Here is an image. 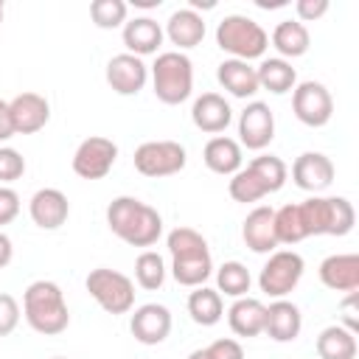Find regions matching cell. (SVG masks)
<instances>
[{
  "mask_svg": "<svg viewBox=\"0 0 359 359\" xmlns=\"http://www.w3.org/2000/svg\"><path fill=\"white\" fill-rule=\"evenodd\" d=\"M275 137V115L269 104L250 101L238 115V146H247L252 151H261Z\"/></svg>",
  "mask_w": 359,
  "mask_h": 359,
  "instance_id": "11",
  "label": "cell"
},
{
  "mask_svg": "<svg viewBox=\"0 0 359 359\" xmlns=\"http://www.w3.org/2000/svg\"><path fill=\"white\" fill-rule=\"evenodd\" d=\"M309 45H311V34H309V28L303 25V22H297V20H280L278 25H275V31H272V48L280 53V59H297V56H303L306 50H309Z\"/></svg>",
  "mask_w": 359,
  "mask_h": 359,
  "instance_id": "27",
  "label": "cell"
},
{
  "mask_svg": "<svg viewBox=\"0 0 359 359\" xmlns=\"http://www.w3.org/2000/svg\"><path fill=\"white\" fill-rule=\"evenodd\" d=\"M323 286L334 292H356L359 289V255L356 252H337L323 258L320 264Z\"/></svg>",
  "mask_w": 359,
  "mask_h": 359,
  "instance_id": "21",
  "label": "cell"
},
{
  "mask_svg": "<svg viewBox=\"0 0 359 359\" xmlns=\"http://www.w3.org/2000/svg\"><path fill=\"white\" fill-rule=\"evenodd\" d=\"M118 160V146L104 135H90L73 151V171L81 180H104Z\"/></svg>",
  "mask_w": 359,
  "mask_h": 359,
  "instance_id": "10",
  "label": "cell"
},
{
  "mask_svg": "<svg viewBox=\"0 0 359 359\" xmlns=\"http://www.w3.org/2000/svg\"><path fill=\"white\" fill-rule=\"evenodd\" d=\"M292 180L297 188L311 191L317 196L320 191H325L334 182V163L323 151H303L292 163Z\"/></svg>",
  "mask_w": 359,
  "mask_h": 359,
  "instance_id": "15",
  "label": "cell"
},
{
  "mask_svg": "<svg viewBox=\"0 0 359 359\" xmlns=\"http://www.w3.org/2000/svg\"><path fill=\"white\" fill-rule=\"evenodd\" d=\"M149 73H151V87H154L157 101H163L168 107H177V104L191 98L194 65H191V59L185 53H180V50L157 53V59H154Z\"/></svg>",
  "mask_w": 359,
  "mask_h": 359,
  "instance_id": "4",
  "label": "cell"
},
{
  "mask_svg": "<svg viewBox=\"0 0 359 359\" xmlns=\"http://www.w3.org/2000/svg\"><path fill=\"white\" fill-rule=\"evenodd\" d=\"M8 137H14V123H11L8 101H3V98H0V143H6Z\"/></svg>",
  "mask_w": 359,
  "mask_h": 359,
  "instance_id": "44",
  "label": "cell"
},
{
  "mask_svg": "<svg viewBox=\"0 0 359 359\" xmlns=\"http://www.w3.org/2000/svg\"><path fill=\"white\" fill-rule=\"evenodd\" d=\"M250 269L241 264V261H224L219 269H216V292L227 294V297H247L250 292Z\"/></svg>",
  "mask_w": 359,
  "mask_h": 359,
  "instance_id": "31",
  "label": "cell"
},
{
  "mask_svg": "<svg viewBox=\"0 0 359 359\" xmlns=\"http://www.w3.org/2000/svg\"><path fill=\"white\" fill-rule=\"evenodd\" d=\"M171 45H177V50H188V48H196L202 39H205V20L199 11L194 8H177L168 22H165V31Z\"/></svg>",
  "mask_w": 359,
  "mask_h": 359,
  "instance_id": "22",
  "label": "cell"
},
{
  "mask_svg": "<svg viewBox=\"0 0 359 359\" xmlns=\"http://www.w3.org/2000/svg\"><path fill=\"white\" fill-rule=\"evenodd\" d=\"M339 309H342V328L356 334L359 331V292H348Z\"/></svg>",
  "mask_w": 359,
  "mask_h": 359,
  "instance_id": "43",
  "label": "cell"
},
{
  "mask_svg": "<svg viewBox=\"0 0 359 359\" xmlns=\"http://www.w3.org/2000/svg\"><path fill=\"white\" fill-rule=\"evenodd\" d=\"M227 191H230V196L236 199V202H258V199H264V196H269V191H266V185L261 182V177L247 165V168H238L233 177H230V185H227Z\"/></svg>",
  "mask_w": 359,
  "mask_h": 359,
  "instance_id": "33",
  "label": "cell"
},
{
  "mask_svg": "<svg viewBox=\"0 0 359 359\" xmlns=\"http://www.w3.org/2000/svg\"><path fill=\"white\" fill-rule=\"evenodd\" d=\"M213 272V261H210V250L208 252H194V255H180L171 258V275L180 286H205V280Z\"/></svg>",
  "mask_w": 359,
  "mask_h": 359,
  "instance_id": "29",
  "label": "cell"
},
{
  "mask_svg": "<svg viewBox=\"0 0 359 359\" xmlns=\"http://www.w3.org/2000/svg\"><path fill=\"white\" fill-rule=\"evenodd\" d=\"M241 238L258 255L275 252V247H278V238H275V210L269 205L252 208L247 213L244 224H241Z\"/></svg>",
  "mask_w": 359,
  "mask_h": 359,
  "instance_id": "17",
  "label": "cell"
},
{
  "mask_svg": "<svg viewBox=\"0 0 359 359\" xmlns=\"http://www.w3.org/2000/svg\"><path fill=\"white\" fill-rule=\"evenodd\" d=\"M216 45L230 53V59L252 62L261 59L269 48V34L250 17L244 14H227L216 25Z\"/></svg>",
  "mask_w": 359,
  "mask_h": 359,
  "instance_id": "5",
  "label": "cell"
},
{
  "mask_svg": "<svg viewBox=\"0 0 359 359\" xmlns=\"http://www.w3.org/2000/svg\"><path fill=\"white\" fill-rule=\"evenodd\" d=\"M202 160L213 174H222V177H233L238 168H244L241 146L227 135H213L202 149Z\"/></svg>",
  "mask_w": 359,
  "mask_h": 359,
  "instance_id": "23",
  "label": "cell"
},
{
  "mask_svg": "<svg viewBox=\"0 0 359 359\" xmlns=\"http://www.w3.org/2000/svg\"><path fill=\"white\" fill-rule=\"evenodd\" d=\"M294 11H297V22H314L328 11V0H297Z\"/></svg>",
  "mask_w": 359,
  "mask_h": 359,
  "instance_id": "42",
  "label": "cell"
},
{
  "mask_svg": "<svg viewBox=\"0 0 359 359\" xmlns=\"http://www.w3.org/2000/svg\"><path fill=\"white\" fill-rule=\"evenodd\" d=\"M188 359H208V353H205V348H196L188 353Z\"/></svg>",
  "mask_w": 359,
  "mask_h": 359,
  "instance_id": "47",
  "label": "cell"
},
{
  "mask_svg": "<svg viewBox=\"0 0 359 359\" xmlns=\"http://www.w3.org/2000/svg\"><path fill=\"white\" fill-rule=\"evenodd\" d=\"M132 160H135L137 174H143L149 180H160V177L180 174L188 163V151L177 140H146L135 149Z\"/></svg>",
  "mask_w": 359,
  "mask_h": 359,
  "instance_id": "7",
  "label": "cell"
},
{
  "mask_svg": "<svg viewBox=\"0 0 359 359\" xmlns=\"http://www.w3.org/2000/svg\"><path fill=\"white\" fill-rule=\"evenodd\" d=\"M20 325V303L14 294L0 292V337H8Z\"/></svg>",
  "mask_w": 359,
  "mask_h": 359,
  "instance_id": "39",
  "label": "cell"
},
{
  "mask_svg": "<svg viewBox=\"0 0 359 359\" xmlns=\"http://www.w3.org/2000/svg\"><path fill=\"white\" fill-rule=\"evenodd\" d=\"M205 353H208V359H244V348L238 345V339H230V337L213 339L205 348Z\"/></svg>",
  "mask_w": 359,
  "mask_h": 359,
  "instance_id": "40",
  "label": "cell"
},
{
  "mask_svg": "<svg viewBox=\"0 0 359 359\" xmlns=\"http://www.w3.org/2000/svg\"><path fill=\"white\" fill-rule=\"evenodd\" d=\"M126 11L129 8H126L123 0H93L90 3V20L104 31L123 25L126 22Z\"/></svg>",
  "mask_w": 359,
  "mask_h": 359,
  "instance_id": "37",
  "label": "cell"
},
{
  "mask_svg": "<svg viewBox=\"0 0 359 359\" xmlns=\"http://www.w3.org/2000/svg\"><path fill=\"white\" fill-rule=\"evenodd\" d=\"M300 328H303V314L300 309L280 297V300H272L266 306V317H264V334L275 342H292L300 337Z\"/></svg>",
  "mask_w": 359,
  "mask_h": 359,
  "instance_id": "19",
  "label": "cell"
},
{
  "mask_svg": "<svg viewBox=\"0 0 359 359\" xmlns=\"http://www.w3.org/2000/svg\"><path fill=\"white\" fill-rule=\"evenodd\" d=\"M275 238H278V244H297V241L309 238L297 205H283L275 210Z\"/></svg>",
  "mask_w": 359,
  "mask_h": 359,
  "instance_id": "35",
  "label": "cell"
},
{
  "mask_svg": "<svg viewBox=\"0 0 359 359\" xmlns=\"http://www.w3.org/2000/svg\"><path fill=\"white\" fill-rule=\"evenodd\" d=\"M31 222L42 230H59L70 216V202L59 188H39L28 202Z\"/></svg>",
  "mask_w": 359,
  "mask_h": 359,
  "instance_id": "16",
  "label": "cell"
},
{
  "mask_svg": "<svg viewBox=\"0 0 359 359\" xmlns=\"http://www.w3.org/2000/svg\"><path fill=\"white\" fill-rule=\"evenodd\" d=\"M3 14H6V8H3V0H0V25H3Z\"/></svg>",
  "mask_w": 359,
  "mask_h": 359,
  "instance_id": "48",
  "label": "cell"
},
{
  "mask_svg": "<svg viewBox=\"0 0 359 359\" xmlns=\"http://www.w3.org/2000/svg\"><path fill=\"white\" fill-rule=\"evenodd\" d=\"M90 297L107 311V314H126L135 306V283L118 269L98 266L84 280Z\"/></svg>",
  "mask_w": 359,
  "mask_h": 359,
  "instance_id": "6",
  "label": "cell"
},
{
  "mask_svg": "<svg viewBox=\"0 0 359 359\" xmlns=\"http://www.w3.org/2000/svg\"><path fill=\"white\" fill-rule=\"evenodd\" d=\"M165 261H163V255L160 252H154V250H143L137 258H135V280H137V286L140 289H146V292H154V289H160L163 283H165Z\"/></svg>",
  "mask_w": 359,
  "mask_h": 359,
  "instance_id": "32",
  "label": "cell"
},
{
  "mask_svg": "<svg viewBox=\"0 0 359 359\" xmlns=\"http://www.w3.org/2000/svg\"><path fill=\"white\" fill-rule=\"evenodd\" d=\"M191 121L199 132H208V135H222L230 121H233V109L227 104L224 95L219 93H202L194 107H191Z\"/></svg>",
  "mask_w": 359,
  "mask_h": 359,
  "instance_id": "18",
  "label": "cell"
},
{
  "mask_svg": "<svg viewBox=\"0 0 359 359\" xmlns=\"http://www.w3.org/2000/svg\"><path fill=\"white\" fill-rule=\"evenodd\" d=\"M247 165L261 177V182L266 185L269 194L280 191L283 182H286V177H289V168H286V163H283L278 154H258V157H252Z\"/></svg>",
  "mask_w": 359,
  "mask_h": 359,
  "instance_id": "34",
  "label": "cell"
},
{
  "mask_svg": "<svg viewBox=\"0 0 359 359\" xmlns=\"http://www.w3.org/2000/svg\"><path fill=\"white\" fill-rule=\"evenodd\" d=\"M121 36H123L126 53L143 59V56H151V53L160 50L165 34H163V28H160L157 20H151V17H135V20H126L123 22Z\"/></svg>",
  "mask_w": 359,
  "mask_h": 359,
  "instance_id": "20",
  "label": "cell"
},
{
  "mask_svg": "<svg viewBox=\"0 0 359 359\" xmlns=\"http://www.w3.org/2000/svg\"><path fill=\"white\" fill-rule=\"evenodd\" d=\"M255 73H258V87L269 90L272 95H283V93H292L297 87V73H294L292 62H286L280 56L261 59Z\"/></svg>",
  "mask_w": 359,
  "mask_h": 359,
  "instance_id": "26",
  "label": "cell"
},
{
  "mask_svg": "<svg viewBox=\"0 0 359 359\" xmlns=\"http://www.w3.org/2000/svg\"><path fill=\"white\" fill-rule=\"evenodd\" d=\"M314 345L320 359H356V334L342 325H325Z\"/></svg>",
  "mask_w": 359,
  "mask_h": 359,
  "instance_id": "28",
  "label": "cell"
},
{
  "mask_svg": "<svg viewBox=\"0 0 359 359\" xmlns=\"http://www.w3.org/2000/svg\"><path fill=\"white\" fill-rule=\"evenodd\" d=\"M306 236H348L356 213L345 196H309L297 202Z\"/></svg>",
  "mask_w": 359,
  "mask_h": 359,
  "instance_id": "3",
  "label": "cell"
},
{
  "mask_svg": "<svg viewBox=\"0 0 359 359\" xmlns=\"http://www.w3.org/2000/svg\"><path fill=\"white\" fill-rule=\"evenodd\" d=\"M14 135H34L50 121V104L39 93H20L8 101Z\"/></svg>",
  "mask_w": 359,
  "mask_h": 359,
  "instance_id": "14",
  "label": "cell"
},
{
  "mask_svg": "<svg viewBox=\"0 0 359 359\" xmlns=\"http://www.w3.org/2000/svg\"><path fill=\"white\" fill-rule=\"evenodd\" d=\"M188 314L196 325H216L222 317H224V303H222V294L210 286H196L191 294H188Z\"/></svg>",
  "mask_w": 359,
  "mask_h": 359,
  "instance_id": "30",
  "label": "cell"
},
{
  "mask_svg": "<svg viewBox=\"0 0 359 359\" xmlns=\"http://www.w3.org/2000/svg\"><path fill=\"white\" fill-rule=\"evenodd\" d=\"M216 79L219 84L233 95V98H252L261 87H258V73L250 62L241 59H224L216 67Z\"/></svg>",
  "mask_w": 359,
  "mask_h": 359,
  "instance_id": "24",
  "label": "cell"
},
{
  "mask_svg": "<svg viewBox=\"0 0 359 359\" xmlns=\"http://www.w3.org/2000/svg\"><path fill=\"white\" fill-rule=\"evenodd\" d=\"M165 244H168L171 258L194 255V252H208L205 236H202L199 230H194V227H174V230L165 236Z\"/></svg>",
  "mask_w": 359,
  "mask_h": 359,
  "instance_id": "36",
  "label": "cell"
},
{
  "mask_svg": "<svg viewBox=\"0 0 359 359\" xmlns=\"http://www.w3.org/2000/svg\"><path fill=\"white\" fill-rule=\"evenodd\" d=\"M11 258H14V244H11V238L0 230V269H3V266H8V264H11Z\"/></svg>",
  "mask_w": 359,
  "mask_h": 359,
  "instance_id": "45",
  "label": "cell"
},
{
  "mask_svg": "<svg viewBox=\"0 0 359 359\" xmlns=\"http://www.w3.org/2000/svg\"><path fill=\"white\" fill-rule=\"evenodd\" d=\"M135 6L137 8H154V6H160V0H135Z\"/></svg>",
  "mask_w": 359,
  "mask_h": 359,
  "instance_id": "46",
  "label": "cell"
},
{
  "mask_svg": "<svg viewBox=\"0 0 359 359\" xmlns=\"http://www.w3.org/2000/svg\"><path fill=\"white\" fill-rule=\"evenodd\" d=\"M129 331L140 345H160L171 334V311L163 303H143L135 309Z\"/></svg>",
  "mask_w": 359,
  "mask_h": 359,
  "instance_id": "13",
  "label": "cell"
},
{
  "mask_svg": "<svg viewBox=\"0 0 359 359\" xmlns=\"http://www.w3.org/2000/svg\"><path fill=\"white\" fill-rule=\"evenodd\" d=\"M56 359H65V356H56Z\"/></svg>",
  "mask_w": 359,
  "mask_h": 359,
  "instance_id": "49",
  "label": "cell"
},
{
  "mask_svg": "<svg viewBox=\"0 0 359 359\" xmlns=\"http://www.w3.org/2000/svg\"><path fill=\"white\" fill-rule=\"evenodd\" d=\"M303 269H306V261H303L300 252H294V250H275V252H269L266 264L261 266L258 286H261L264 294L280 300L289 292H294V286L303 278Z\"/></svg>",
  "mask_w": 359,
  "mask_h": 359,
  "instance_id": "8",
  "label": "cell"
},
{
  "mask_svg": "<svg viewBox=\"0 0 359 359\" xmlns=\"http://www.w3.org/2000/svg\"><path fill=\"white\" fill-rule=\"evenodd\" d=\"M22 174H25V157L11 146H0V182H14Z\"/></svg>",
  "mask_w": 359,
  "mask_h": 359,
  "instance_id": "38",
  "label": "cell"
},
{
  "mask_svg": "<svg viewBox=\"0 0 359 359\" xmlns=\"http://www.w3.org/2000/svg\"><path fill=\"white\" fill-rule=\"evenodd\" d=\"M20 213V194L8 185H0V227L11 224Z\"/></svg>",
  "mask_w": 359,
  "mask_h": 359,
  "instance_id": "41",
  "label": "cell"
},
{
  "mask_svg": "<svg viewBox=\"0 0 359 359\" xmlns=\"http://www.w3.org/2000/svg\"><path fill=\"white\" fill-rule=\"evenodd\" d=\"M266 306L258 297H236L227 309V325L236 337H258L264 334Z\"/></svg>",
  "mask_w": 359,
  "mask_h": 359,
  "instance_id": "25",
  "label": "cell"
},
{
  "mask_svg": "<svg viewBox=\"0 0 359 359\" xmlns=\"http://www.w3.org/2000/svg\"><path fill=\"white\" fill-rule=\"evenodd\" d=\"M22 314L25 323L45 337H56L70 325V311L65 303V292L53 280H34L22 292Z\"/></svg>",
  "mask_w": 359,
  "mask_h": 359,
  "instance_id": "2",
  "label": "cell"
},
{
  "mask_svg": "<svg viewBox=\"0 0 359 359\" xmlns=\"http://www.w3.org/2000/svg\"><path fill=\"white\" fill-rule=\"evenodd\" d=\"M149 81V65L140 56L118 53L107 62V84L118 95H137Z\"/></svg>",
  "mask_w": 359,
  "mask_h": 359,
  "instance_id": "12",
  "label": "cell"
},
{
  "mask_svg": "<svg viewBox=\"0 0 359 359\" xmlns=\"http://www.w3.org/2000/svg\"><path fill=\"white\" fill-rule=\"evenodd\" d=\"M292 112L300 123L320 129L334 115V98L323 81H300L292 90Z\"/></svg>",
  "mask_w": 359,
  "mask_h": 359,
  "instance_id": "9",
  "label": "cell"
},
{
  "mask_svg": "<svg viewBox=\"0 0 359 359\" xmlns=\"http://www.w3.org/2000/svg\"><path fill=\"white\" fill-rule=\"evenodd\" d=\"M107 224L129 247H151L163 236V216L157 208L135 196H115L107 205Z\"/></svg>",
  "mask_w": 359,
  "mask_h": 359,
  "instance_id": "1",
  "label": "cell"
}]
</instances>
